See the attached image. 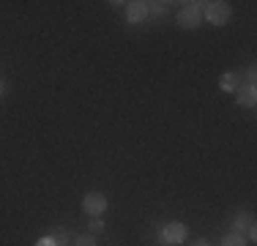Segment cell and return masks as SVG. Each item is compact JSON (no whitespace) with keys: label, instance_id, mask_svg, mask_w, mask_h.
Wrapping results in <instances>:
<instances>
[{"label":"cell","instance_id":"52a82bcc","mask_svg":"<svg viewBox=\"0 0 257 246\" xmlns=\"http://www.w3.org/2000/svg\"><path fill=\"white\" fill-rule=\"evenodd\" d=\"M222 246H246V238H243L241 232H230V235H224Z\"/></svg>","mask_w":257,"mask_h":246},{"label":"cell","instance_id":"5b68a950","mask_svg":"<svg viewBox=\"0 0 257 246\" xmlns=\"http://www.w3.org/2000/svg\"><path fill=\"white\" fill-rule=\"evenodd\" d=\"M126 17H128V22H143L145 17H148V3H145V0H132V3H126Z\"/></svg>","mask_w":257,"mask_h":246},{"label":"cell","instance_id":"3957f363","mask_svg":"<svg viewBox=\"0 0 257 246\" xmlns=\"http://www.w3.org/2000/svg\"><path fill=\"white\" fill-rule=\"evenodd\" d=\"M82 208L90 213V216H99V213L107 211V194H101V192H90V194H85Z\"/></svg>","mask_w":257,"mask_h":246},{"label":"cell","instance_id":"7c38bea8","mask_svg":"<svg viewBox=\"0 0 257 246\" xmlns=\"http://www.w3.org/2000/svg\"><path fill=\"white\" fill-rule=\"evenodd\" d=\"M36 246H55V241H52V238H39Z\"/></svg>","mask_w":257,"mask_h":246},{"label":"cell","instance_id":"7a4b0ae2","mask_svg":"<svg viewBox=\"0 0 257 246\" xmlns=\"http://www.w3.org/2000/svg\"><path fill=\"white\" fill-rule=\"evenodd\" d=\"M203 9H205L208 22H213V25H224L230 20V11H232L227 0H211V3H203Z\"/></svg>","mask_w":257,"mask_h":246},{"label":"cell","instance_id":"ba28073f","mask_svg":"<svg viewBox=\"0 0 257 246\" xmlns=\"http://www.w3.org/2000/svg\"><path fill=\"white\" fill-rule=\"evenodd\" d=\"M241 230H252V216H249V213L235 216V232H241Z\"/></svg>","mask_w":257,"mask_h":246},{"label":"cell","instance_id":"277c9868","mask_svg":"<svg viewBox=\"0 0 257 246\" xmlns=\"http://www.w3.org/2000/svg\"><path fill=\"white\" fill-rule=\"evenodd\" d=\"M183 238H186V224L181 221H170L162 232V243H181Z\"/></svg>","mask_w":257,"mask_h":246},{"label":"cell","instance_id":"8992f818","mask_svg":"<svg viewBox=\"0 0 257 246\" xmlns=\"http://www.w3.org/2000/svg\"><path fill=\"white\" fill-rule=\"evenodd\" d=\"M235 93H238V104H243V107H254L257 104V90L249 88V85L246 88H238Z\"/></svg>","mask_w":257,"mask_h":246},{"label":"cell","instance_id":"4fadbf2b","mask_svg":"<svg viewBox=\"0 0 257 246\" xmlns=\"http://www.w3.org/2000/svg\"><path fill=\"white\" fill-rule=\"evenodd\" d=\"M3 93H6V85H3V82H0V96H3Z\"/></svg>","mask_w":257,"mask_h":246},{"label":"cell","instance_id":"30bf717a","mask_svg":"<svg viewBox=\"0 0 257 246\" xmlns=\"http://www.w3.org/2000/svg\"><path fill=\"white\" fill-rule=\"evenodd\" d=\"M101 230H104V221H101V219H93V221H90V235H99Z\"/></svg>","mask_w":257,"mask_h":246},{"label":"cell","instance_id":"8fae6325","mask_svg":"<svg viewBox=\"0 0 257 246\" xmlns=\"http://www.w3.org/2000/svg\"><path fill=\"white\" fill-rule=\"evenodd\" d=\"M224 88H227V90H235V77H232V74H227V77H224Z\"/></svg>","mask_w":257,"mask_h":246},{"label":"cell","instance_id":"5bb4252c","mask_svg":"<svg viewBox=\"0 0 257 246\" xmlns=\"http://www.w3.org/2000/svg\"><path fill=\"white\" fill-rule=\"evenodd\" d=\"M194 246H208V241H197V243H194Z\"/></svg>","mask_w":257,"mask_h":246},{"label":"cell","instance_id":"9c48e42d","mask_svg":"<svg viewBox=\"0 0 257 246\" xmlns=\"http://www.w3.org/2000/svg\"><path fill=\"white\" fill-rule=\"evenodd\" d=\"M74 246H96V241H93V235H79Z\"/></svg>","mask_w":257,"mask_h":246},{"label":"cell","instance_id":"6da1fadb","mask_svg":"<svg viewBox=\"0 0 257 246\" xmlns=\"http://www.w3.org/2000/svg\"><path fill=\"white\" fill-rule=\"evenodd\" d=\"M200 20H203V3H183V9L178 11V25L186 30L200 28Z\"/></svg>","mask_w":257,"mask_h":246}]
</instances>
